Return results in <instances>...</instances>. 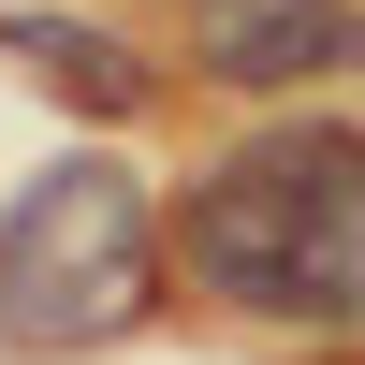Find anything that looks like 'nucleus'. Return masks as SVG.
<instances>
[{
    "mask_svg": "<svg viewBox=\"0 0 365 365\" xmlns=\"http://www.w3.org/2000/svg\"><path fill=\"white\" fill-rule=\"evenodd\" d=\"M190 278L249 322L292 336H351L365 322V132H263L175 220Z\"/></svg>",
    "mask_w": 365,
    "mask_h": 365,
    "instance_id": "f257e3e1",
    "label": "nucleus"
},
{
    "mask_svg": "<svg viewBox=\"0 0 365 365\" xmlns=\"http://www.w3.org/2000/svg\"><path fill=\"white\" fill-rule=\"evenodd\" d=\"M146 292H161V234L117 161H58L0 205V336L15 351H103L146 322Z\"/></svg>",
    "mask_w": 365,
    "mask_h": 365,
    "instance_id": "f03ea898",
    "label": "nucleus"
},
{
    "mask_svg": "<svg viewBox=\"0 0 365 365\" xmlns=\"http://www.w3.org/2000/svg\"><path fill=\"white\" fill-rule=\"evenodd\" d=\"M190 58L220 88H307L365 58V15L351 0H190Z\"/></svg>",
    "mask_w": 365,
    "mask_h": 365,
    "instance_id": "7ed1b4c3",
    "label": "nucleus"
},
{
    "mask_svg": "<svg viewBox=\"0 0 365 365\" xmlns=\"http://www.w3.org/2000/svg\"><path fill=\"white\" fill-rule=\"evenodd\" d=\"M0 44H15L29 73H44V88H73V103H103V117H132V103H146V73H132V58L103 44V29H58V15H15Z\"/></svg>",
    "mask_w": 365,
    "mask_h": 365,
    "instance_id": "20e7f679",
    "label": "nucleus"
}]
</instances>
